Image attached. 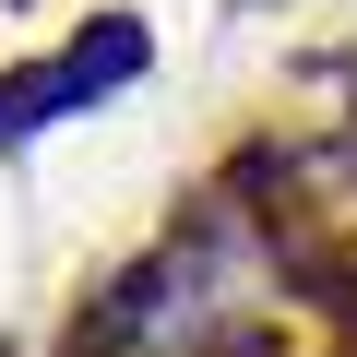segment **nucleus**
<instances>
[{
  "instance_id": "obj_1",
  "label": "nucleus",
  "mask_w": 357,
  "mask_h": 357,
  "mask_svg": "<svg viewBox=\"0 0 357 357\" xmlns=\"http://www.w3.org/2000/svg\"><path fill=\"white\" fill-rule=\"evenodd\" d=\"M143 60H155L143 13H96L72 48H48V60H24V72H0V143H36L48 119H72V107H96V96L143 84Z\"/></svg>"
}]
</instances>
